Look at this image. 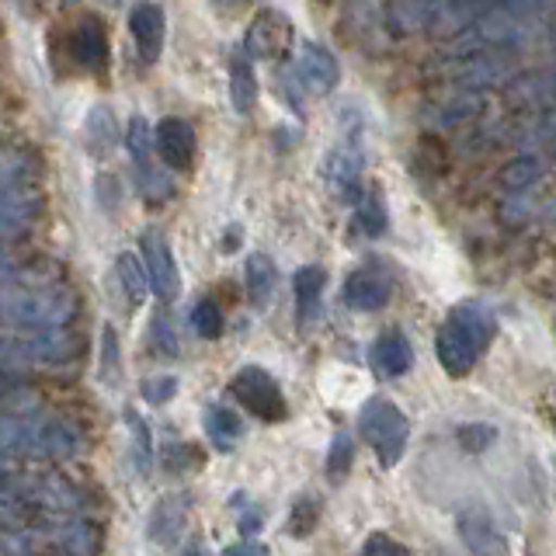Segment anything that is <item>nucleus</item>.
Listing matches in <instances>:
<instances>
[{
  "mask_svg": "<svg viewBox=\"0 0 556 556\" xmlns=\"http://www.w3.org/2000/svg\"><path fill=\"white\" fill-rule=\"evenodd\" d=\"M0 452L31 459H70L80 452V431L56 417H0Z\"/></svg>",
  "mask_w": 556,
  "mask_h": 556,
  "instance_id": "f257e3e1",
  "label": "nucleus"
},
{
  "mask_svg": "<svg viewBox=\"0 0 556 556\" xmlns=\"http://www.w3.org/2000/svg\"><path fill=\"white\" fill-rule=\"evenodd\" d=\"M70 313L74 300L56 289H0V320L28 330H56Z\"/></svg>",
  "mask_w": 556,
  "mask_h": 556,
  "instance_id": "f03ea898",
  "label": "nucleus"
},
{
  "mask_svg": "<svg viewBox=\"0 0 556 556\" xmlns=\"http://www.w3.org/2000/svg\"><path fill=\"white\" fill-rule=\"evenodd\" d=\"M358 431H362V439L372 445V452L379 456V466H396L400 456H404V448H407V417L400 414L396 404H390V400H369V404L362 407L358 414Z\"/></svg>",
  "mask_w": 556,
  "mask_h": 556,
  "instance_id": "7ed1b4c3",
  "label": "nucleus"
},
{
  "mask_svg": "<svg viewBox=\"0 0 556 556\" xmlns=\"http://www.w3.org/2000/svg\"><path fill=\"white\" fill-rule=\"evenodd\" d=\"M230 393L240 400L243 410H251L254 417H261V421H282L289 414L278 382L265 369H257V365H243V369L230 379Z\"/></svg>",
  "mask_w": 556,
  "mask_h": 556,
  "instance_id": "20e7f679",
  "label": "nucleus"
},
{
  "mask_svg": "<svg viewBox=\"0 0 556 556\" xmlns=\"http://www.w3.org/2000/svg\"><path fill=\"white\" fill-rule=\"evenodd\" d=\"M292 49V22L282 11H261L243 35V52L251 60H282Z\"/></svg>",
  "mask_w": 556,
  "mask_h": 556,
  "instance_id": "39448f33",
  "label": "nucleus"
},
{
  "mask_svg": "<svg viewBox=\"0 0 556 556\" xmlns=\"http://www.w3.org/2000/svg\"><path fill=\"white\" fill-rule=\"evenodd\" d=\"M153 150L161 156V164L170 170H185L195 161V150H199V139L191 122L178 118V115H167L153 126Z\"/></svg>",
  "mask_w": 556,
  "mask_h": 556,
  "instance_id": "423d86ee",
  "label": "nucleus"
},
{
  "mask_svg": "<svg viewBox=\"0 0 556 556\" xmlns=\"http://www.w3.org/2000/svg\"><path fill=\"white\" fill-rule=\"evenodd\" d=\"M143 268H147V282L156 292L161 303H174L181 292V275L178 265H174V254L167 248V240L161 233L147 230L143 233Z\"/></svg>",
  "mask_w": 556,
  "mask_h": 556,
  "instance_id": "0eeeda50",
  "label": "nucleus"
},
{
  "mask_svg": "<svg viewBox=\"0 0 556 556\" xmlns=\"http://www.w3.org/2000/svg\"><path fill=\"white\" fill-rule=\"evenodd\" d=\"M129 35L136 42V52L143 56V63H156L164 52V35H167V17L164 8L153 0H136L129 8Z\"/></svg>",
  "mask_w": 556,
  "mask_h": 556,
  "instance_id": "6e6552de",
  "label": "nucleus"
},
{
  "mask_svg": "<svg viewBox=\"0 0 556 556\" xmlns=\"http://www.w3.org/2000/svg\"><path fill=\"white\" fill-rule=\"evenodd\" d=\"M480 344H483V330L473 324V320H466V317H456L445 330H442V338H439V355H442V365L452 372V376H459L466 372L469 365H473L477 352H480Z\"/></svg>",
  "mask_w": 556,
  "mask_h": 556,
  "instance_id": "1a4fd4ad",
  "label": "nucleus"
},
{
  "mask_svg": "<svg viewBox=\"0 0 556 556\" xmlns=\"http://www.w3.org/2000/svg\"><path fill=\"white\" fill-rule=\"evenodd\" d=\"M459 535L473 556H508V543H504L501 529L494 526L491 511L480 508V504H469L459 515Z\"/></svg>",
  "mask_w": 556,
  "mask_h": 556,
  "instance_id": "9d476101",
  "label": "nucleus"
},
{
  "mask_svg": "<svg viewBox=\"0 0 556 556\" xmlns=\"http://www.w3.org/2000/svg\"><path fill=\"white\" fill-rule=\"evenodd\" d=\"M70 56L91 74H104V66H109V35H104V25L94 14H84L77 28L70 31Z\"/></svg>",
  "mask_w": 556,
  "mask_h": 556,
  "instance_id": "9b49d317",
  "label": "nucleus"
},
{
  "mask_svg": "<svg viewBox=\"0 0 556 556\" xmlns=\"http://www.w3.org/2000/svg\"><path fill=\"white\" fill-rule=\"evenodd\" d=\"M118 139H122V132H118V122H115L112 109L94 104L84 122V147L91 150V156L104 161V156H112V150L118 147Z\"/></svg>",
  "mask_w": 556,
  "mask_h": 556,
  "instance_id": "f8f14e48",
  "label": "nucleus"
},
{
  "mask_svg": "<svg viewBox=\"0 0 556 556\" xmlns=\"http://www.w3.org/2000/svg\"><path fill=\"white\" fill-rule=\"evenodd\" d=\"M230 101L237 115H251L257 104V77H254L251 56L243 49H237L230 56Z\"/></svg>",
  "mask_w": 556,
  "mask_h": 556,
  "instance_id": "ddd939ff",
  "label": "nucleus"
},
{
  "mask_svg": "<svg viewBox=\"0 0 556 556\" xmlns=\"http://www.w3.org/2000/svg\"><path fill=\"white\" fill-rule=\"evenodd\" d=\"M185 515H188V504L181 497H164L161 504L153 508L150 515V539L161 546H174L178 535L185 529Z\"/></svg>",
  "mask_w": 556,
  "mask_h": 556,
  "instance_id": "4468645a",
  "label": "nucleus"
},
{
  "mask_svg": "<svg viewBox=\"0 0 556 556\" xmlns=\"http://www.w3.org/2000/svg\"><path fill=\"white\" fill-rule=\"evenodd\" d=\"M115 271H118V286L122 292H126V300H129V309L136 306H143L147 300V292H150V282H147V268H143V261H139L136 254H118L115 261Z\"/></svg>",
  "mask_w": 556,
  "mask_h": 556,
  "instance_id": "2eb2a0df",
  "label": "nucleus"
},
{
  "mask_svg": "<svg viewBox=\"0 0 556 556\" xmlns=\"http://www.w3.org/2000/svg\"><path fill=\"white\" fill-rule=\"evenodd\" d=\"M205 434L213 439V445L219 452H230L240 442V417L230 407L213 404L205 410Z\"/></svg>",
  "mask_w": 556,
  "mask_h": 556,
  "instance_id": "dca6fc26",
  "label": "nucleus"
},
{
  "mask_svg": "<svg viewBox=\"0 0 556 556\" xmlns=\"http://www.w3.org/2000/svg\"><path fill=\"white\" fill-rule=\"evenodd\" d=\"M243 286H248V295L254 306H265L271 300L275 289V268L265 254H251L248 265H243Z\"/></svg>",
  "mask_w": 556,
  "mask_h": 556,
  "instance_id": "f3484780",
  "label": "nucleus"
},
{
  "mask_svg": "<svg viewBox=\"0 0 556 556\" xmlns=\"http://www.w3.org/2000/svg\"><path fill=\"white\" fill-rule=\"evenodd\" d=\"M372 362L382 376H400L410 369V344L400 334H387L372 352Z\"/></svg>",
  "mask_w": 556,
  "mask_h": 556,
  "instance_id": "a211bd4d",
  "label": "nucleus"
},
{
  "mask_svg": "<svg viewBox=\"0 0 556 556\" xmlns=\"http://www.w3.org/2000/svg\"><path fill=\"white\" fill-rule=\"evenodd\" d=\"M300 80H306L313 91H327L330 84H334V63H330V56L327 52H320V49H313V46H306L303 49V56H300Z\"/></svg>",
  "mask_w": 556,
  "mask_h": 556,
  "instance_id": "6ab92c4d",
  "label": "nucleus"
},
{
  "mask_svg": "<svg viewBox=\"0 0 556 556\" xmlns=\"http://www.w3.org/2000/svg\"><path fill=\"white\" fill-rule=\"evenodd\" d=\"M292 289H295V309H300V320H309L313 309H317V303H320V292H324V271L320 268L295 271Z\"/></svg>",
  "mask_w": 556,
  "mask_h": 556,
  "instance_id": "aec40b11",
  "label": "nucleus"
},
{
  "mask_svg": "<svg viewBox=\"0 0 556 556\" xmlns=\"http://www.w3.org/2000/svg\"><path fill=\"white\" fill-rule=\"evenodd\" d=\"M344 300H348V306H355V309H376L382 300H387V289H382L372 275H355V278H348Z\"/></svg>",
  "mask_w": 556,
  "mask_h": 556,
  "instance_id": "412c9836",
  "label": "nucleus"
},
{
  "mask_svg": "<svg viewBox=\"0 0 556 556\" xmlns=\"http://www.w3.org/2000/svg\"><path fill=\"white\" fill-rule=\"evenodd\" d=\"M191 327H195L199 338H219L223 334V309L213 303V300H202L195 303V309H191Z\"/></svg>",
  "mask_w": 556,
  "mask_h": 556,
  "instance_id": "4be33fe9",
  "label": "nucleus"
},
{
  "mask_svg": "<svg viewBox=\"0 0 556 556\" xmlns=\"http://www.w3.org/2000/svg\"><path fill=\"white\" fill-rule=\"evenodd\" d=\"M126 425L132 428V445H136V459H139V469H150L153 463V442H150V428L143 425V417L136 410H126Z\"/></svg>",
  "mask_w": 556,
  "mask_h": 556,
  "instance_id": "5701e85b",
  "label": "nucleus"
},
{
  "mask_svg": "<svg viewBox=\"0 0 556 556\" xmlns=\"http://www.w3.org/2000/svg\"><path fill=\"white\" fill-rule=\"evenodd\" d=\"M352 459H355L352 439H348V434H338L334 445H330V456H327V473H330V480H341L348 469H352Z\"/></svg>",
  "mask_w": 556,
  "mask_h": 556,
  "instance_id": "b1692460",
  "label": "nucleus"
},
{
  "mask_svg": "<svg viewBox=\"0 0 556 556\" xmlns=\"http://www.w3.org/2000/svg\"><path fill=\"white\" fill-rule=\"evenodd\" d=\"M174 393H178V379H174V376H153V379L143 382V400L153 407L167 404Z\"/></svg>",
  "mask_w": 556,
  "mask_h": 556,
  "instance_id": "393cba45",
  "label": "nucleus"
},
{
  "mask_svg": "<svg viewBox=\"0 0 556 556\" xmlns=\"http://www.w3.org/2000/svg\"><path fill=\"white\" fill-rule=\"evenodd\" d=\"M362 556H410V549H407L404 543H396L393 535H387V532H376V535L365 539Z\"/></svg>",
  "mask_w": 556,
  "mask_h": 556,
  "instance_id": "a878e982",
  "label": "nucleus"
},
{
  "mask_svg": "<svg viewBox=\"0 0 556 556\" xmlns=\"http://www.w3.org/2000/svg\"><path fill=\"white\" fill-rule=\"evenodd\" d=\"M118 376V344H115V330L104 327V358H101V379L115 382Z\"/></svg>",
  "mask_w": 556,
  "mask_h": 556,
  "instance_id": "bb28decb",
  "label": "nucleus"
},
{
  "mask_svg": "<svg viewBox=\"0 0 556 556\" xmlns=\"http://www.w3.org/2000/svg\"><path fill=\"white\" fill-rule=\"evenodd\" d=\"M153 344H156V352L178 355V341H174V334H170L167 317H153Z\"/></svg>",
  "mask_w": 556,
  "mask_h": 556,
  "instance_id": "cd10ccee",
  "label": "nucleus"
},
{
  "mask_svg": "<svg viewBox=\"0 0 556 556\" xmlns=\"http://www.w3.org/2000/svg\"><path fill=\"white\" fill-rule=\"evenodd\" d=\"M22 390H25V379L0 365V404H4V400H11V396H17Z\"/></svg>",
  "mask_w": 556,
  "mask_h": 556,
  "instance_id": "c85d7f7f",
  "label": "nucleus"
},
{
  "mask_svg": "<svg viewBox=\"0 0 556 556\" xmlns=\"http://www.w3.org/2000/svg\"><path fill=\"white\" fill-rule=\"evenodd\" d=\"M223 556H268V549L257 543H233V546H226Z\"/></svg>",
  "mask_w": 556,
  "mask_h": 556,
  "instance_id": "c756f323",
  "label": "nucleus"
},
{
  "mask_svg": "<svg viewBox=\"0 0 556 556\" xmlns=\"http://www.w3.org/2000/svg\"><path fill=\"white\" fill-rule=\"evenodd\" d=\"M14 4H17V11H22L25 17H39L49 0H14Z\"/></svg>",
  "mask_w": 556,
  "mask_h": 556,
  "instance_id": "7c9ffc66",
  "label": "nucleus"
},
{
  "mask_svg": "<svg viewBox=\"0 0 556 556\" xmlns=\"http://www.w3.org/2000/svg\"><path fill=\"white\" fill-rule=\"evenodd\" d=\"M188 556H205V553H202L199 546H191V549H188Z\"/></svg>",
  "mask_w": 556,
  "mask_h": 556,
  "instance_id": "2f4dec72",
  "label": "nucleus"
},
{
  "mask_svg": "<svg viewBox=\"0 0 556 556\" xmlns=\"http://www.w3.org/2000/svg\"><path fill=\"white\" fill-rule=\"evenodd\" d=\"M219 4H248V0H219Z\"/></svg>",
  "mask_w": 556,
  "mask_h": 556,
  "instance_id": "473e14b6",
  "label": "nucleus"
},
{
  "mask_svg": "<svg viewBox=\"0 0 556 556\" xmlns=\"http://www.w3.org/2000/svg\"><path fill=\"white\" fill-rule=\"evenodd\" d=\"M63 4H77V0H63Z\"/></svg>",
  "mask_w": 556,
  "mask_h": 556,
  "instance_id": "72a5a7b5",
  "label": "nucleus"
}]
</instances>
